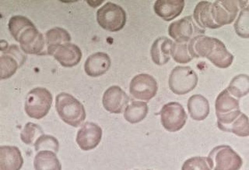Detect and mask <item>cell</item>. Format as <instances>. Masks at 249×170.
Returning <instances> with one entry per match:
<instances>
[{
    "label": "cell",
    "instance_id": "1",
    "mask_svg": "<svg viewBox=\"0 0 249 170\" xmlns=\"http://www.w3.org/2000/svg\"><path fill=\"white\" fill-rule=\"evenodd\" d=\"M189 50L193 58H206L218 68H228L233 63V56L215 38L197 36L189 41Z\"/></svg>",
    "mask_w": 249,
    "mask_h": 170
},
{
    "label": "cell",
    "instance_id": "2",
    "mask_svg": "<svg viewBox=\"0 0 249 170\" xmlns=\"http://www.w3.org/2000/svg\"><path fill=\"white\" fill-rule=\"evenodd\" d=\"M55 109L62 121L71 127L81 125L87 116L84 105L72 94L66 92L56 96Z\"/></svg>",
    "mask_w": 249,
    "mask_h": 170
},
{
    "label": "cell",
    "instance_id": "3",
    "mask_svg": "<svg viewBox=\"0 0 249 170\" xmlns=\"http://www.w3.org/2000/svg\"><path fill=\"white\" fill-rule=\"evenodd\" d=\"M53 100V95L46 88H34L27 94L24 105L26 113L33 119H42L50 111Z\"/></svg>",
    "mask_w": 249,
    "mask_h": 170
},
{
    "label": "cell",
    "instance_id": "4",
    "mask_svg": "<svg viewBox=\"0 0 249 170\" xmlns=\"http://www.w3.org/2000/svg\"><path fill=\"white\" fill-rule=\"evenodd\" d=\"M97 20L103 29L111 32H119L126 24V14L119 5L108 2L97 10Z\"/></svg>",
    "mask_w": 249,
    "mask_h": 170
},
{
    "label": "cell",
    "instance_id": "5",
    "mask_svg": "<svg viewBox=\"0 0 249 170\" xmlns=\"http://www.w3.org/2000/svg\"><path fill=\"white\" fill-rule=\"evenodd\" d=\"M198 76L189 67H176L169 76V88L178 95L188 94L198 84Z\"/></svg>",
    "mask_w": 249,
    "mask_h": 170
},
{
    "label": "cell",
    "instance_id": "6",
    "mask_svg": "<svg viewBox=\"0 0 249 170\" xmlns=\"http://www.w3.org/2000/svg\"><path fill=\"white\" fill-rule=\"evenodd\" d=\"M209 158L214 170H239L243 161L239 154L228 145H220L214 148Z\"/></svg>",
    "mask_w": 249,
    "mask_h": 170
},
{
    "label": "cell",
    "instance_id": "7",
    "mask_svg": "<svg viewBox=\"0 0 249 170\" xmlns=\"http://www.w3.org/2000/svg\"><path fill=\"white\" fill-rule=\"evenodd\" d=\"M206 30L196 24L193 16L185 17L173 22L168 28L169 36L179 43H188L194 38L203 36Z\"/></svg>",
    "mask_w": 249,
    "mask_h": 170
},
{
    "label": "cell",
    "instance_id": "8",
    "mask_svg": "<svg viewBox=\"0 0 249 170\" xmlns=\"http://www.w3.org/2000/svg\"><path fill=\"white\" fill-rule=\"evenodd\" d=\"M239 10L238 1H215L210 5V16L215 28L231 24Z\"/></svg>",
    "mask_w": 249,
    "mask_h": 170
},
{
    "label": "cell",
    "instance_id": "9",
    "mask_svg": "<svg viewBox=\"0 0 249 170\" xmlns=\"http://www.w3.org/2000/svg\"><path fill=\"white\" fill-rule=\"evenodd\" d=\"M163 128L171 133L182 129L187 121V114L178 102H169L162 107L160 112Z\"/></svg>",
    "mask_w": 249,
    "mask_h": 170
},
{
    "label": "cell",
    "instance_id": "10",
    "mask_svg": "<svg viewBox=\"0 0 249 170\" xmlns=\"http://www.w3.org/2000/svg\"><path fill=\"white\" fill-rule=\"evenodd\" d=\"M22 51L31 55H48L45 38L39 32L35 25L24 30L18 40Z\"/></svg>",
    "mask_w": 249,
    "mask_h": 170
},
{
    "label": "cell",
    "instance_id": "11",
    "mask_svg": "<svg viewBox=\"0 0 249 170\" xmlns=\"http://www.w3.org/2000/svg\"><path fill=\"white\" fill-rule=\"evenodd\" d=\"M158 85L154 76L146 74L136 75L131 80L129 92L136 99L149 102L157 94Z\"/></svg>",
    "mask_w": 249,
    "mask_h": 170
},
{
    "label": "cell",
    "instance_id": "12",
    "mask_svg": "<svg viewBox=\"0 0 249 170\" xmlns=\"http://www.w3.org/2000/svg\"><path fill=\"white\" fill-rule=\"evenodd\" d=\"M27 59L25 53L22 52L17 45H11L2 51L0 57L1 80L10 78L17 72L18 68L23 66Z\"/></svg>",
    "mask_w": 249,
    "mask_h": 170
},
{
    "label": "cell",
    "instance_id": "13",
    "mask_svg": "<svg viewBox=\"0 0 249 170\" xmlns=\"http://www.w3.org/2000/svg\"><path fill=\"white\" fill-rule=\"evenodd\" d=\"M102 134L103 132L99 126L92 122H86L78 131L76 143L82 150H93L101 142Z\"/></svg>",
    "mask_w": 249,
    "mask_h": 170
},
{
    "label": "cell",
    "instance_id": "14",
    "mask_svg": "<svg viewBox=\"0 0 249 170\" xmlns=\"http://www.w3.org/2000/svg\"><path fill=\"white\" fill-rule=\"evenodd\" d=\"M104 108L109 113L120 114L126 109L129 97L119 86H111L104 93L102 98Z\"/></svg>",
    "mask_w": 249,
    "mask_h": 170
},
{
    "label": "cell",
    "instance_id": "15",
    "mask_svg": "<svg viewBox=\"0 0 249 170\" xmlns=\"http://www.w3.org/2000/svg\"><path fill=\"white\" fill-rule=\"evenodd\" d=\"M111 58L105 53H96L88 57L84 64L86 74L91 77H98L108 71L111 67Z\"/></svg>",
    "mask_w": 249,
    "mask_h": 170
},
{
    "label": "cell",
    "instance_id": "16",
    "mask_svg": "<svg viewBox=\"0 0 249 170\" xmlns=\"http://www.w3.org/2000/svg\"><path fill=\"white\" fill-rule=\"evenodd\" d=\"M54 59L64 67H73L79 64L81 60V49L79 46L72 43L62 45L53 54Z\"/></svg>",
    "mask_w": 249,
    "mask_h": 170
},
{
    "label": "cell",
    "instance_id": "17",
    "mask_svg": "<svg viewBox=\"0 0 249 170\" xmlns=\"http://www.w3.org/2000/svg\"><path fill=\"white\" fill-rule=\"evenodd\" d=\"M184 0H158L154 3L155 14L165 21H171L182 13Z\"/></svg>",
    "mask_w": 249,
    "mask_h": 170
},
{
    "label": "cell",
    "instance_id": "18",
    "mask_svg": "<svg viewBox=\"0 0 249 170\" xmlns=\"http://www.w3.org/2000/svg\"><path fill=\"white\" fill-rule=\"evenodd\" d=\"M23 164V156L18 147H0V170H20Z\"/></svg>",
    "mask_w": 249,
    "mask_h": 170
},
{
    "label": "cell",
    "instance_id": "19",
    "mask_svg": "<svg viewBox=\"0 0 249 170\" xmlns=\"http://www.w3.org/2000/svg\"><path fill=\"white\" fill-rule=\"evenodd\" d=\"M173 43L166 37H160L154 41L150 49V56L155 64L163 66L169 62Z\"/></svg>",
    "mask_w": 249,
    "mask_h": 170
},
{
    "label": "cell",
    "instance_id": "20",
    "mask_svg": "<svg viewBox=\"0 0 249 170\" xmlns=\"http://www.w3.org/2000/svg\"><path fill=\"white\" fill-rule=\"evenodd\" d=\"M71 36L66 30L61 28H54L49 30L45 34L47 54L53 56L54 52L59 46L66 43H70Z\"/></svg>",
    "mask_w": 249,
    "mask_h": 170
},
{
    "label": "cell",
    "instance_id": "21",
    "mask_svg": "<svg viewBox=\"0 0 249 170\" xmlns=\"http://www.w3.org/2000/svg\"><path fill=\"white\" fill-rule=\"evenodd\" d=\"M188 110L191 118L202 121L210 114V104L208 100L201 94H194L188 101Z\"/></svg>",
    "mask_w": 249,
    "mask_h": 170
},
{
    "label": "cell",
    "instance_id": "22",
    "mask_svg": "<svg viewBox=\"0 0 249 170\" xmlns=\"http://www.w3.org/2000/svg\"><path fill=\"white\" fill-rule=\"evenodd\" d=\"M35 170H62V165L56 154L51 151H41L34 160Z\"/></svg>",
    "mask_w": 249,
    "mask_h": 170
},
{
    "label": "cell",
    "instance_id": "23",
    "mask_svg": "<svg viewBox=\"0 0 249 170\" xmlns=\"http://www.w3.org/2000/svg\"><path fill=\"white\" fill-rule=\"evenodd\" d=\"M218 128L224 132L234 133L238 137H248L249 136V119L247 115L241 113L228 123L218 126Z\"/></svg>",
    "mask_w": 249,
    "mask_h": 170
},
{
    "label": "cell",
    "instance_id": "24",
    "mask_svg": "<svg viewBox=\"0 0 249 170\" xmlns=\"http://www.w3.org/2000/svg\"><path fill=\"white\" fill-rule=\"evenodd\" d=\"M216 117L240 110L239 101L230 94L228 89L220 92L215 103Z\"/></svg>",
    "mask_w": 249,
    "mask_h": 170
},
{
    "label": "cell",
    "instance_id": "25",
    "mask_svg": "<svg viewBox=\"0 0 249 170\" xmlns=\"http://www.w3.org/2000/svg\"><path fill=\"white\" fill-rule=\"evenodd\" d=\"M149 112L146 102L133 101L124 110V118L130 123H137L142 121Z\"/></svg>",
    "mask_w": 249,
    "mask_h": 170
},
{
    "label": "cell",
    "instance_id": "26",
    "mask_svg": "<svg viewBox=\"0 0 249 170\" xmlns=\"http://www.w3.org/2000/svg\"><path fill=\"white\" fill-rule=\"evenodd\" d=\"M230 94L236 98H242L249 94V76L239 75L234 76L227 88Z\"/></svg>",
    "mask_w": 249,
    "mask_h": 170
},
{
    "label": "cell",
    "instance_id": "27",
    "mask_svg": "<svg viewBox=\"0 0 249 170\" xmlns=\"http://www.w3.org/2000/svg\"><path fill=\"white\" fill-rule=\"evenodd\" d=\"M33 25L35 24L28 18L18 15V16H14L10 18L8 27H9V31H10L11 36L14 37L16 41H18L19 35L24 30Z\"/></svg>",
    "mask_w": 249,
    "mask_h": 170
},
{
    "label": "cell",
    "instance_id": "28",
    "mask_svg": "<svg viewBox=\"0 0 249 170\" xmlns=\"http://www.w3.org/2000/svg\"><path fill=\"white\" fill-rule=\"evenodd\" d=\"M44 134V131L40 126L36 123H27L20 133V139L27 145H35V141H37L40 136Z\"/></svg>",
    "mask_w": 249,
    "mask_h": 170
},
{
    "label": "cell",
    "instance_id": "29",
    "mask_svg": "<svg viewBox=\"0 0 249 170\" xmlns=\"http://www.w3.org/2000/svg\"><path fill=\"white\" fill-rule=\"evenodd\" d=\"M171 56L174 60L178 63L185 64L193 60L189 50V43H179L174 42L171 48Z\"/></svg>",
    "mask_w": 249,
    "mask_h": 170
},
{
    "label": "cell",
    "instance_id": "30",
    "mask_svg": "<svg viewBox=\"0 0 249 170\" xmlns=\"http://www.w3.org/2000/svg\"><path fill=\"white\" fill-rule=\"evenodd\" d=\"M35 149L36 151H51L57 153L59 150V142L55 137L51 135L43 134L35 143Z\"/></svg>",
    "mask_w": 249,
    "mask_h": 170
},
{
    "label": "cell",
    "instance_id": "31",
    "mask_svg": "<svg viewBox=\"0 0 249 170\" xmlns=\"http://www.w3.org/2000/svg\"><path fill=\"white\" fill-rule=\"evenodd\" d=\"M234 30L237 36L242 38H249V9L241 10L234 24Z\"/></svg>",
    "mask_w": 249,
    "mask_h": 170
},
{
    "label": "cell",
    "instance_id": "32",
    "mask_svg": "<svg viewBox=\"0 0 249 170\" xmlns=\"http://www.w3.org/2000/svg\"><path fill=\"white\" fill-rule=\"evenodd\" d=\"M212 162L210 158L205 157H193L185 161L181 170H211Z\"/></svg>",
    "mask_w": 249,
    "mask_h": 170
},
{
    "label": "cell",
    "instance_id": "33",
    "mask_svg": "<svg viewBox=\"0 0 249 170\" xmlns=\"http://www.w3.org/2000/svg\"><path fill=\"white\" fill-rule=\"evenodd\" d=\"M238 3L241 10L244 8L249 9V1H238Z\"/></svg>",
    "mask_w": 249,
    "mask_h": 170
}]
</instances>
